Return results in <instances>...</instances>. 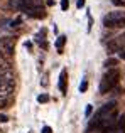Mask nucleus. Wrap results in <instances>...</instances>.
<instances>
[{"label": "nucleus", "instance_id": "2", "mask_svg": "<svg viewBox=\"0 0 125 133\" xmlns=\"http://www.w3.org/2000/svg\"><path fill=\"white\" fill-rule=\"evenodd\" d=\"M118 79H120L118 69H117V68L108 69V71L103 74L102 81H100V93L105 94V93H108V91H112L117 84H118Z\"/></svg>", "mask_w": 125, "mask_h": 133}, {"label": "nucleus", "instance_id": "14", "mask_svg": "<svg viewBox=\"0 0 125 133\" xmlns=\"http://www.w3.org/2000/svg\"><path fill=\"white\" fill-rule=\"evenodd\" d=\"M86 89H88V81H86V79H83L81 84H79V91H81V93H85Z\"/></svg>", "mask_w": 125, "mask_h": 133}, {"label": "nucleus", "instance_id": "5", "mask_svg": "<svg viewBox=\"0 0 125 133\" xmlns=\"http://www.w3.org/2000/svg\"><path fill=\"white\" fill-rule=\"evenodd\" d=\"M14 88H15V81L14 79H9V81H0V98H7L14 93Z\"/></svg>", "mask_w": 125, "mask_h": 133}, {"label": "nucleus", "instance_id": "13", "mask_svg": "<svg viewBox=\"0 0 125 133\" xmlns=\"http://www.w3.org/2000/svg\"><path fill=\"white\" fill-rule=\"evenodd\" d=\"M49 99H51L49 94H39V96H37V101H39V103H47Z\"/></svg>", "mask_w": 125, "mask_h": 133}, {"label": "nucleus", "instance_id": "4", "mask_svg": "<svg viewBox=\"0 0 125 133\" xmlns=\"http://www.w3.org/2000/svg\"><path fill=\"white\" fill-rule=\"evenodd\" d=\"M115 108H117V103L115 101H110V103H107V104H103L102 108H100L98 111H96V115L91 118V121H96V123H100L102 120H105L108 115H112L113 111H115Z\"/></svg>", "mask_w": 125, "mask_h": 133}, {"label": "nucleus", "instance_id": "15", "mask_svg": "<svg viewBox=\"0 0 125 133\" xmlns=\"http://www.w3.org/2000/svg\"><path fill=\"white\" fill-rule=\"evenodd\" d=\"M68 7H69V0H61V10H68Z\"/></svg>", "mask_w": 125, "mask_h": 133}, {"label": "nucleus", "instance_id": "21", "mask_svg": "<svg viewBox=\"0 0 125 133\" xmlns=\"http://www.w3.org/2000/svg\"><path fill=\"white\" fill-rule=\"evenodd\" d=\"M76 7H78V9L85 7V0H78V2H76Z\"/></svg>", "mask_w": 125, "mask_h": 133}, {"label": "nucleus", "instance_id": "23", "mask_svg": "<svg viewBox=\"0 0 125 133\" xmlns=\"http://www.w3.org/2000/svg\"><path fill=\"white\" fill-rule=\"evenodd\" d=\"M118 52H120V57L125 59V49H122V51H118Z\"/></svg>", "mask_w": 125, "mask_h": 133}, {"label": "nucleus", "instance_id": "8", "mask_svg": "<svg viewBox=\"0 0 125 133\" xmlns=\"http://www.w3.org/2000/svg\"><path fill=\"white\" fill-rule=\"evenodd\" d=\"M10 59H12V56H9L7 52L0 51V69H10L12 66H10Z\"/></svg>", "mask_w": 125, "mask_h": 133}, {"label": "nucleus", "instance_id": "16", "mask_svg": "<svg viewBox=\"0 0 125 133\" xmlns=\"http://www.w3.org/2000/svg\"><path fill=\"white\" fill-rule=\"evenodd\" d=\"M117 41H118L120 47H122V49H125V34H122V36H120V37H118Z\"/></svg>", "mask_w": 125, "mask_h": 133}, {"label": "nucleus", "instance_id": "11", "mask_svg": "<svg viewBox=\"0 0 125 133\" xmlns=\"http://www.w3.org/2000/svg\"><path fill=\"white\" fill-rule=\"evenodd\" d=\"M64 44H66V37L64 36H59L58 37V41H56V49H58V52H63V49H64Z\"/></svg>", "mask_w": 125, "mask_h": 133}, {"label": "nucleus", "instance_id": "9", "mask_svg": "<svg viewBox=\"0 0 125 133\" xmlns=\"http://www.w3.org/2000/svg\"><path fill=\"white\" fill-rule=\"evenodd\" d=\"M46 32H47L46 29H41V30H39V34H37V37H36V41L39 42V45L44 49V51L49 47V45H47V41H46Z\"/></svg>", "mask_w": 125, "mask_h": 133}, {"label": "nucleus", "instance_id": "7", "mask_svg": "<svg viewBox=\"0 0 125 133\" xmlns=\"http://www.w3.org/2000/svg\"><path fill=\"white\" fill-rule=\"evenodd\" d=\"M66 81H68V71L66 69H63L61 71V74H59V91H61V94L64 96L66 94V91H68V86H66Z\"/></svg>", "mask_w": 125, "mask_h": 133}, {"label": "nucleus", "instance_id": "22", "mask_svg": "<svg viewBox=\"0 0 125 133\" xmlns=\"http://www.w3.org/2000/svg\"><path fill=\"white\" fill-rule=\"evenodd\" d=\"M7 120H9V118H7V116H5V115H0V121H2V123H5V121H7Z\"/></svg>", "mask_w": 125, "mask_h": 133}, {"label": "nucleus", "instance_id": "19", "mask_svg": "<svg viewBox=\"0 0 125 133\" xmlns=\"http://www.w3.org/2000/svg\"><path fill=\"white\" fill-rule=\"evenodd\" d=\"M41 133H53V128H51V127H47V125H46V127H42V130H41Z\"/></svg>", "mask_w": 125, "mask_h": 133}, {"label": "nucleus", "instance_id": "1", "mask_svg": "<svg viewBox=\"0 0 125 133\" xmlns=\"http://www.w3.org/2000/svg\"><path fill=\"white\" fill-rule=\"evenodd\" d=\"M9 7L12 10H19V12L26 14L27 17H32V19H42L46 17V12L41 7V3L37 0H10Z\"/></svg>", "mask_w": 125, "mask_h": 133}, {"label": "nucleus", "instance_id": "18", "mask_svg": "<svg viewBox=\"0 0 125 133\" xmlns=\"http://www.w3.org/2000/svg\"><path fill=\"white\" fill-rule=\"evenodd\" d=\"M9 104H7V98H0V110L2 108H7Z\"/></svg>", "mask_w": 125, "mask_h": 133}, {"label": "nucleus", "instance_id": "17", "mask_svg": "<svg viewBox=\"0 0 125 133\" xmlns=\"http://www.w3.org/2000/svg\"><path fill=\"white\" fill-rule=\"evenodd\" d=\"M112 3L117 7H125V0H112Z\"/></svg>", "mask_w": 125, "mask_h": 133}, {"label": "nucleus", "instance_id": "6", "mask_svg": "<svg viewBox=\"0 0 125 133\" xmlns=\"http://www.w3.org/2000/svg\"><path fill=\"white\" fill-rule=\"evenodd\" d=\"M14 45H15V37L10 36L0 37V51H14Z\"/></svg>", "mask_w": 125, "mask_h": 133}, {"label": "nucleus", "instance_id": "20", "mask_svg": "<svg viewBox=\"0 0 125 133\" xmlns=\"http://www.w3.org/2000/svg\"><path fill=\"white\" fill-rule=\"evenodd\" d=\"M91 111H93V106H91V104H88V106H86L85 115H86V116H90V115H91Z\"/></svg>", "mask_w": 125, "mask_h": 133}, {"label": "nucleus", "instance_id": "10", "mask_svg": "<svg viewBox=\"0 0 125 133\" xmlns=\"http://www.w3.org/2000/svg\"><path fill=\"white\" fill-rule=\"evenodd\" d=\"M12 78V71L10 69H0V81H9Z\"/></svg>", "mask_w": 125, "mask_h": 133}, {"label": "nucleus", "instance_id": "25", "mask_svg": "<svg viewBox=\"0 0 125 133\" xmlns=\"http://www.w3.org/2000/svg\"><path fill=\"white\" fill-rule=\"evenodd\" d=\"M37 2H39V0H37Z\"/></svg>", "mask_w": 125, "mask_h": 133}, {"label": "nucleus", "instance_id": "12", "mask_svg": "<svg viewBox=\"0 0 125 133\" xmlns=\"http://www.w3.org/2000/svg\"><path fill=\"white\" fill-rule=\"evenodd\" d=\"M117 64H118V61H117V59H113V57H110V59H107V61H105V64H103V66H105L107 69H113Z\"/></svg>", "mask_w": 125, "mask_h": 133}, {"label": "nucleus", "instance_id": "24", "mask_svg": "<svg viewBox=\"0 0 125 133\" xmlns=\"http://www.w3.org/2000/svg\"><path fill=\"white\" fill-rule=\"evenodd\" d=\"M123 133H125V128H123Z\"/></svg>", "mask_w": 125, "mask_h": 133}, {"label": "nucleus", "instance_id": "3", "mask_svg": "<svg viewBox=\"0 0 125 133\" xmlns=\"http://www.w3.org/2000/svg\"><path fill=\"white\" fill-rule=\"evenodd\" d=\"M103 25L105 27H125V12H122V10L110 12L103 19Z\"/></svg>", "mask_w": 125, "mask_h": 133}]
</instances>
